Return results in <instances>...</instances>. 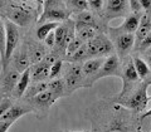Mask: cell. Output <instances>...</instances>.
I'll return each mask as SVG.
<instances>
[{"mask_svg":"<svg viewBox=\"0 0 151 132\" xmlns=\"http://www.w3.org/2000/svg\"><path fill=\"white\" fill-rule=\"evenodd\" d=\"M135 44V37L134 34H129V33H122L116 38V47L120 54H126L130 52L131 48Z\"/></svg>","mask_w":151,"mask_h":132,"instance_id":"13","label":"cell"},{"mask_svg":"<svg viewBox=\"0 0 151 132\" xmlns=\"http://www.w3.org/2000/svg\"><path fill=\"white\" fill-rule=\"evenodd\" d=\"M86 57H88L87 55V47H86V44H83L74 54L69 57V60L72 63H76V62H79V60H83Z\"/></svg>","mask_w":151,"mask_h":132,"instance_id":"31","label":"cell"},{"mask_svg":"<svg viewBox=\"0 0 151 132\" xmlns=\"http://www.w3.org/2000/svg\"><path fill=\"white\" fill-rule=\"evenodd\" d=\"M10 107H12V102L9 100H4V101L0 102V117H1Z\"/></svg>","mask_w":151,"mask_h":132,"instance_id":"36","label":"cell"},{"mask_svg":"<svg viewBox=\"0 0 151 132\" xmlns=\"http://www.w3.org/2000/svg\"><path fill=\"white\" fill-rule=\"evenodd\" d=\"M132 63H134V67H135V70L136 73L139 75V79H145L146 77H149L150 74V67L144 59L139 58V57H136V58L132 59Z\"/></svg>","mask_w":151,"mask_h":132,"instance_id":"21","label":"cell"},{"mask_svg":"<svg viewBox=\"0 0 151 132\" xmlns=\"http://www.w3.org/2000/svg\"><path fill=\"white\" fill-rule=\"evenodd\" d=\"M44 10L38 18L39 24H44L45 22H59L60 20H68L70 11L62 0H45Z\"/></svg>","mask_w":151,"mask_h":132,"instance_id":"1","label":"cell"},{"mask_svg":"<svg viewBox=\"0 0 151 132\" xmlns=\"http://www.w3.org/2000/svg\"><path fill=\"white\" fill-rule=\"evenodd\" d=\"M12 125H13L12 122H1L0 121V132H8V130L10 128Z\"/></svg>","mask_w":151,"mask_h":132,"instance_id":"41","label":"cell"},{"mask_svg":"<svg viewBox=\"0 0 151 132\" xmlns=\"http://www.w3.org/2000/svg\"><path fill=\"white\" fill-rule=\"evenodd\" d=\"M83 44H84L83 42H82L81 39H78L77 37H76L72 42H69V43L67 44V47H65V52H67L65 54H67L68 58H69V57L72 55V54H74L76 52H77L79 48H81V47H82Z\"/></svg>","mask_w":151,"mask_h":132,"instance_id":"29","label":"cell"},{"mask_svg":"<svg viewBox=\"0 0 151 132\" xmlns=\"http://www.w3.org/2000/svg\"><path fill=\"white\" fill-rule=\"evenodd\" d=\"M64 89H65V84L63 79H50V82H48V91L55 94L58 98L64 94L63 93Z\"/></svg>","mask_w":151,"mask_h":132,"instance_id":"24","label":"cell"},{"mask_svg":"<svg viewBox=\"0 0 151 132\" xmlns=\"http://www.w3.org/2000/svg\"><path fill=\"white\" fill-rule=\"evenodd\" d=\"M19 38H20V35H19L18 27L10 20H6L5 22V54H4V65H3L4 72H5V67L9 62V59L12 58V55L14 54V50L17 49Z\"/></svg>","mask_w":151,"mask_h":132,"instance_id":"3","label":"cell"},{"mask_svg":"<svg viewBox=\"0 0 151 132\" xmlns=\"http://www.w3.org/2000/svg\"><path fill=\"white\" fill-rule=\"evenodd\" d=\"M94 35H96V29L91 28V27H84V28H81V29L77 30V38L81 39L83 43L91 40Z\"/></svg>","mask_w":151,"mask_h":132,"instance_id":"26","label":"cell"},{"mask_svg":"<svg viewBox=\"0 0 151 132\" xmlns=\"http://www.w3.org/2000/svg\"><path fill=\"white\" fill-rule=\"evenodd\" d=\"M82 67H79V65H70L69 69H68V72L67 74H65V87L68 88V91L69 92H72L73 89L76 88H78L79 87V83H81L82 81Z\"/></svg>","mask_w":151,"mask_h":132,"instance_id":"10","label":"cell"},{"mask_svg":"<svg viewBox=\"0 0 151 132\" xmlns=\"http://www.w3.org/2000/svg\"><path fill=\"white\" fill-rule=\"evenodd\" d=\"M60 24L59 22H49V23H44V24H40V27L38 28L37 30V38L39 40H44L45 37L49 34L50 32H53L57 29V27Z\"/></svg>","mask_w":151,"mask_h":132,"instance_id":"23","label":"cell"},{"mask_svg":"<svg viewBox=\"0 0 151 132\" xmlns=\"http://www.w3.org/2000/svg\"><path fill=\"white\" fill-rule=\"evenodd\" d=\"M49 65H45L43 63H37L33 69L30 70V78L34 82H43L47 78H49Z\"/></svg>","mask_w":151,"mask_h":132,"instance_id":"15","label":"cell"},{"mask_svg":"<svg viewBox=\"0 0 151 132\" xmlns=\"http://www.w3.org/2000/svg\"><path fill=\"white\" fill-rule=\"evenodd\" d=\"M67 5H68V8L70 9V10H73V11L77 10V13L88 10L87 0H68Z\"/></svg>","mask_w":151,"mask_h":132,"instance_id":"28","label":"cell"},{"mask_svg":"<svg viewBox=\"0 0 151 132\" xmlns=\"http://www.w3.org/2000/svg\"><path fill=\"white\" fill-rule=\"evenodd\" d=\"M151 29V19H150V13H146L144 15H141L139 27L136 29V38L135 40H137V43H140L146 35L150 34Z\"/></svg>","mask_w":151,"mask_h":132,"instance_id":"14","label":"cell"},{"mask_svg":"<svg viewBox=\"0 0 151 132\" xmlns=\"http://www.w3.org/2000/svg\"><path fill=\"white\" fill-rule=\"evenodd\" d=\"M87 47V55L88 57H97L100 58L102 55L111 54L113 52V45L111 40L103 34H96L91 40L86 43Z\"/></svg>","mask_w":151,"mask_h":132,"instance_id":"2","label":"cell"},{"mask_svg":"<svg viewBox=\"0 0 151 132\" xmlns=\"http://www.w3.org/2000/svg\"><path fill=\"white\" fill-rule=\"evenodd\" d=\"M32 107H22V106H12L9 110L4 113V115L0 117V121L1 122H15L17 120H19L22 116L27 115V113L32 112Z\"/></svg>","mask_w":151,"mask_h":132,"instance_id":"11","label":"cell"},{"mask_svg":"<svg viewBox=\"0 0 151 132\" xmlns=\"http://www.w3.org/2000/svg\"><path fill=\"white\" fill-rule=\"evenodd\" d=\"M105 62L103 58H96V59H89L82 65V73L84 75H93L98 72L101 65Z\"/></svg>","mask_w":151,"mask_h":132,"instance_id":"20","label":"cell"},{"mask_svg":"<svg viewBox=\"0 0 151 132\" xmlns=\"http://www.w3.org/2000/svg\"><path fill=\"white\" fill-rule=\"evenodd\" d=\"M88 8L93 9V10H101L103 6V0H87Z\"/></svg>","mask_w":151,"mask_h":132,"instance_id":"34","label":"cell"},{"mask_svg":"<svg viewBox=\"0 0 151 132\" xmlns=\"http://www.w3.org/2000/svg\"><path fill=\"white\" fill-rule=\"evenodd\" d=\"M4 54H5V25L0 20V57H1V65H4Z\"/></svg>","mask_w":151,"mask_h":132,"instance_id":"30","label":"cell"},{"mask_svg":"<svg viewBox=\"0 0 151 132\" xmlns=\"http://www.w3.org/2000/svg\"><path fill=\"white\" fill-rule=\"evenodd\" d=\"M77 132H91V131H77Z\"/></svg>","mask_w":151,"mask_h":132,"instance_id":"44","label":"cell"},{"mask_svg":"<svg viewBox=\"0 0 151 132\" xmlns=\"http://www.w3.org/2000/svg\"><path fill=\"white\" fill-rule=\"evenodd\" d=\"M69 25L70 24H59L57 27V29L54 30V35H55V45L58 47H63V42H64V38H65V34L69 29Z\"/></svg>","mask_w":151,"mask_h":132,"instance_id":"25","label":"cell"},{"mask_svg":"<svg viewBox=\"0 0 151 132\" xmlns=\"http://www.w3.org/2000/svg\"><path fill=\"white\" fill-rule=\"evenodd\" d=\"M62 67H63V62L57 59L49 68V79H55V77L60 73V70H62Z\"/></svg>","mask_w":151,"mask_h":132,"instance_id":"32","label":"cell"},{"mask_svg":"<svg viewBox=\"0 0 151 132\" xmlns=\"http://www.w3.org/2000/svg\"><path fill=\"white\" fill-rule=\"evenodd\" d=\"M29 82H30V69L28 68L20 74V77H19L17 86L14 88V94H15L17 97H22L23 94L25 93L28 86H29Z\"/></svg>","mask_w":151,"mask_h":132,"instance_id":"16","label":"cell"},{"mask_svg":"<svg viewBox=\"0 0 151 132\" xmlns=\"http://www.w3.org/2000/svg\"><path fill=\"white\" fill-rule=\"evenodd\" d=\"M3 3H4V1H3V0H0V6H1V5H3Z\"/></svg>","mask_w":151,"mask_h":132,"instance_id":"43","label":"cell"},{"mask_svg":"<svg viewBox=\"0 0 151 132\" xmlns=\"http://www.w3.org/2000/svg\"><path fill=\"white\" fill-rule=\"evenodd\" d=\"M110 75H116L121 78V67H120V59L117 54H111L105 59V62L98 69V72L94 74L92 78V82H96L103 77H110Z\"/></svg>","mask_w":151,"mask_h":132,"instance_id":"4","label":"cell"},{"mask_svg":"<svg viewBox=\"0 0 151 132\" xmlns=\"http://www.w3.org/2000/svg\"><path fill=\"white\" fill-rule=\"evenodd\" d=\"M139 44H140V48H141V49H146V48L149 49V48H150V45H151V35H150V34H149V35H146L144 39L140 42Z\"/></svg>","mask_w":151,"mask_h":132,"instance_id":"39","label":"cell"},{"mask_svg":"<svg viewBox=\"0 0 151 132\" xmlns=\"http://www.w3.org/2000/svg\"><path fill=\"white\" fill-rule=\"evenodd\" d=\"M34 1H37L39 5H43V3H44V0H34Z\"/></svg>","mask_w":151,"mask_h":132,"instance_id":"42","label":"cell"},{"mask_svg":"<svg viewBox=\"0 0 151 132\" xmlns=\"http://www.w3.org/2000/svg\"><path fill=\"white\" fill-rule=\"evenodd\" d=\"M47 89H48V82H45V81H43V82H34L30 87L28 86L24 94H25L27 98H33V97H35L37 94L47 91Z\"/></svg>","mask_w":151,"mask_h":132,"instance_id":"22","label":"cell"},{"mask_svg":"<svg viewBox=\"0 0 151 132\" xmlns=\"http://www.w3.org/2000/svg\"><path fill=\"white\" fill-rule=\"evenodd\" d=\"M121 78H122V81H124V87H122V92L120 94V97H124V94L129 92L132 88V86L140 81L139 75L135 70L132 60H130V62H127V64H125V68L121 73Z\"/></svg>","mask_w":151,"mask_h":132,"instance_id":"7","label":"cell"},{"mask_svg":"<svg viewBox=\"0 0 151 132\" xmlns=\"http://www.w3.org/2000/svg\"><path fill=\"white\" fill-rule=\"evenodd\" d=\"M149 101H150V97L149 94L146 93V84H144L141 88H139L136 92H134L131 96L127 98V101L124 103V105L130 108L131 111H134L136 113H140L142 112L146 106L149 105Z\"/></svg>","mask_w":151,"mask_h":132,"instance_id":"5","label":"cell"},{"mask_svg":"<svg viewBox=\"0 0 151 132\" xmlns=\"http://www.w3.org/2000/svg\"><path fill=\"white\" fill-rule=\"evenodd\" d=\"M140 18H141L140 14H132V15L127 16L125 19V22L122 23V25H121V29L124 30V33L134 34V33L136 32V29H137V27H139Z\"/></svg>","mask_w":151,"mask_h":132,"instance_id":"19","label":"cell"},{"mask_svg":"<svg viewBox=\"0 0 151 132\" xmlns=\"http://www.w3.org/2000/svg\"><path fill=\"white\" fill-rule=\"evenodd\" d=\"M45 55V52H44V48H42L39 45H35L33 47L32 50H30V55H29V59H30V63H39L42 62V59L44 58Z\"/></svg>","mask_w":151,"mask_h":132,"instance_id":"27","label":"cell"},{"mask_svg":"<svg viewBox=\"0 0 151 132\" xmlns=\"http://www.w3.org/2000/svg\"><path fill=\"white\" fill-rule=\"evenodd\" d=\"M106 132H126L124 125H121L120 122H113V123L106 130Z\"/></svg>","mask_w":151,"mask_h":132,"instance_id":"33","label":"cell"},{"mask_svg":"<svg viewBox=\"0 0 151 132\" xmlns=\"http://www.w3.org/2000/svg\"><path fill=\"white\" fill-rule=\"evenodd\" d=\"M45 45H48V47H54L55 45V35H54V30L53 32H50L48 35L45 37Z\"/></svg>","mask_w":151,"mask_h":132,"instance_id":"38","label":"cell"},{"mask_svg":"<svg viewBox=\"0 0 151 132\" xmlns=\"http://www.w3.org/2000/svg\"><path fill=\"white\" fill-rule=\"evenodd\" d=\"M84 27H91V28H97V22L94 19L93 14L88 10H84V11H81L77 14L76 16V22H74V30L77 32L78 29L81 28H84Z\"/></svg>","mask_w":151,"mask_h":132,"instance_id":"12","label":"cell"},{"mask_svg":"<svg viewBox=\"0 0 151 132\" xmlns=\"http://www.w3.org/2000/svg\"><path fill=\"white\" fill-rule=\"evenodd\" d=\"M139 1H140L141 9H144L146 13H149L151 8V0H139Z\"/></svg>","mask_w":151,"mask_h":132,"instance_id":"40","label":"cell"},{"mask_svg":"<svg viewBox=\"0 0 151 132\" xmlns=\"http://www.w3.org/2000/svg\"><path fill=\"white\" fill-rule=\"evenodd\" d=\"M129 0H106L105 1V15L108 20L126 16L129 14Z\"/></svg>","mask_w":151,"mask_h":132,"instance_id":"6","label":"cell"},{"mask_svg":"<svg viewBox=\"0 0 151 132\" xmlns=\"http://www.w3.org/2000/svg\"><path fill=\"white\" fill-rule=\"evenodd\" d=\"M32 18H33V14L29 9L20 5L13 6L10 13H9V20L14 23L15 25H20V27L28 25L30 23Z\"/></svg>","mask_w":151,"mask_h":132,"instance_id":"8","label":"cell"},{"mask_svg":"<svg viewBox=\"0 0 151 132\" xmlns=\"http://www.w3.org/2000/svg\"><path fill=\"white\" fill-rule=\"evenodd\" d=\"M55 60H57V59H55V55H54V54H45L44 58L42 59L40 63H43V64H45V65H49V67H50V65L53 64Z\"/></svg>","mask_w":151,"mask_h":132,"instance_id":"37","label":"cell"},{"mask_svg":"<svg viewBox=\"0 0 151 132\" xmlns=\"http://www.w3.org/2000/svg\"><path fill=\"white\" fill-rule=\"evenodd\" d=\"M19 77H20V73L17 72L15 69L9 70V72L5 74V77L3 79V91L5 93H10L14 91V88L17 86V82Z\"/></svg>","mask_w":151,"mask_h":132,"instance_id":"18","label":"cell"},{"mask_svg":"<svg viewBox=\"0 0 151 132\" xmlns=\"http://www.w3.org/2000/svg\"><path fill=\"white\" fill-rule=\"evenodd\" d=\"M29 65H30L29 54L27 53V50H24V48H22L20 52L15 55V59H14V67H15V70L19 73H23L25 69L29 68Z\"/></svg>","mask_w":151,"mask_h":132,"instance_id":"17","label":"cell"},{"mask_svg":"<svg viewBox=\"0 0 151 132\" xmlns=\"http://www.w3.org/2000/svg\"><path fill=\"white\" fill-rule=\"evenodd\" d=\"M32 100V105L34 106V110L37 108V110H39L42 112H44L47 115V111L49 110V107L53 105V103L58 100V97L55 96V94H53L50 91H44L42 92L39 94H37L35 97L30 98Z\"/></svg>","mask_w":151,"mask_h":132,"instance_id":"9","label":"cell"},{"mask_svg":"<svg viewBox=\"0 0 151 132\" xmlns=\"http://www.w3.org/2000/svg\"><path fill=\"white\" fill-rule=\"evenodd\" d=\"M129 6L131 9V11L134 14H140L141 11V5L139 0H129Z\"/></svg>","mask_w":151,"mask_h":132,"instance_id":"35","label":"cell"}]
</instances>
